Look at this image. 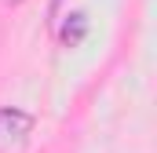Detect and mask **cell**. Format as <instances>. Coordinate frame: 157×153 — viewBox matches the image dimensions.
Listing matches in <instances>:
<instances>
[{
  "label": "cell",
  "mask_w": 157,
  "mask_h": 153,
  "mask_svg": "<svg viewBox=\"0 0 157 153\" xmlns=\"http://www.w3.org/2000/svg\"><path fill=\"white\" fill-rule=\"evenodd\" d=\"M33 131V117L26 110H0V146H18Z\"/></svg>",
  "instance_id": "obj_1"
},
{
  "label": "cell",
  "mask_w": 157,
  "mask_h": 153,
  "mask_svg": "<svg viewBox=\"0 0 157 153\" xmlns=\"http://www.w3.org/2000/svg\"><path fill=\"white\" fill-rule=\"evenodd\" d=\"M84 33H88V18H84L80 11H73V15H66V22H62V29H59V40H62L66 47H77L80 40H84Z\"/></svg>",
  "instance_id": "obj_2"
}]
</instances>
